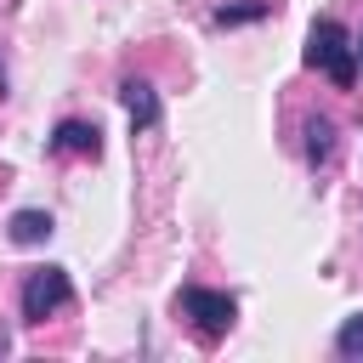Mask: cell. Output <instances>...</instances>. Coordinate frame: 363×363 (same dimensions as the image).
<instances>
[{"mask_svg": "<svg viewBox=\"0 0 363 363\" xmlns=\"http://www.w3.org/2000/svg\"><path fill=\"white\" fill-rule=\"evenodd\" d=\"M306 62L323 68L335 85H352V79H357V45H352V34H346L335 17H318V23H312V34H306Z\"/></svg>", "mask_w": 363, "mask_h": 363, "instance_id": "obj_1", "label": "cell"}, {"mask_svg": "<svg viewBox=\"0 0 363 363\" xmlns=\"http://www.w3.org/2000/svg\"><path fill=\"white\" fill-rule=\"evenodd\" d=\"M68 295H74V289H68V272H62V267H34L28 284H23V318H28V323H45Z\"/></svg>", "mask_w": 363, "mask_h": 363, "instance_id": "obj_2", "label": "cell"}, {"mask_svg": "<svg viewBox=\"0 0 363 363\" xmlns=\"http://www.w3.org/2000/svg\"><path fill=\"white\" fill-rule=\"evenodd\" d=\"M182 312L199 323V335H204V340L227 335V329H233V318H238L233 295H221V289H182Z\"/></svg>", "mask_w": 363, "mask_h": 363, "instance_id": "obj_3", "label": "cell"}, {"mask_svg": "<svg viewBox=\"0 0 363 363\" xmlns=\"http://www.w3.org/2000/svg\"><path fill=\"white\" fill-rule=\"evenodd\" d=\"M119 102H125V113H130V125H159V96H153V85L147 79H125L119 85Z\"/></svg>", "mask_w": 363, "mask_h": 363, "instance_id": "obj_4", "label": "cell"}, {"mask_svg": "<svg viewBox=\"0 0 363 363\" xmlns=\"http://www.w3.org/2000/svg\"><path fill=\"white\" fill-rule=\"evenodd\" d=\"M51 147H57V153H91V159H96V153H102V130L85 125V119H62L57 136H51Z\"/></svg>", "mask_w": 363, "mask_h": 363, "instance_id": "obj_5", "label": "cell"}, {"mask_svg": "<svg viewBox=\"0 0 363 363\" xmlns=\"http://www.w3.org/2000/svg\"><path fill=\"white\" fill-rule=\"evenodd\" d=\"M11 238L17 244H45L51 238V216L45 210H17L11 216Z\"/></svg>", "mask_w": 363, "mask_h": 363, "instance_id": "obj_6", "label": "cell"}, {"mask_svg": "<svg viewBox=\"0 0 363 363\" xmlns=\"http://www.w3.org/2000/svg\"><path fill=\"white\" fill-rule=\"evenodd\" d=\"M335 352H340V357H352V363L363 357V312L340 323V335H335Z\"/></svg>", "mask_w": 363, "mask_h": 363, "instance_id": "obj_7", "label": "cell"}, {"mask_svg": "<svg viewBox=\"0 0 363 363\" xmlns=\"http://www.w3.org/2000/svg\"><path fill=\"white\" fill-rule=\"evenodd\" d=\"M250 17H267V0H250V6H221L216 11V23L227 28V23H250Z\"/></svg>", "mask_w": 363, "mask_h": 363, "instance_id": "obj_8", "label": "cell"}, {"mask_svg": "<svg viewBox=\"0 0 363 363\" xmlns=\"http://www.w3.org/2000/svg\"><path fill=\"white\" fill-rule=\"evenodd\" d=\"M329 136H335L329 119H312V125H306V153H312V159H329Z\"/></svg>", "mask_w": 363, "mask_h": 363, "instance_id": "obj_9", "label": "cell"}, {"mask_svg": "<svg viewBox=\"0 0 363 363\" xmlns=\"http://www.w3.org/2000/svg\"><path fill=\"white\" fill-rule=\"evenodd\" d=\"M352 45H357V51H363V40H352Z\"/></svg>", "mask_w": 363, "mask_h": 363, "instance_id": "obj_10", "label": "cell"}, {"mask_svg": "<svg viewBox=\"0 0 363 363\" xmlns=\"http://www.w3.org/2000/svg\"><path fill=\"white\" fill-rule=\"evenodd\" d=\"M0 85H6V74H0Z\"/></svg>", "mask_w": 363, "mask_h": 363, "instance_id": "obj_11", "label": "cell"}]
</instances>
